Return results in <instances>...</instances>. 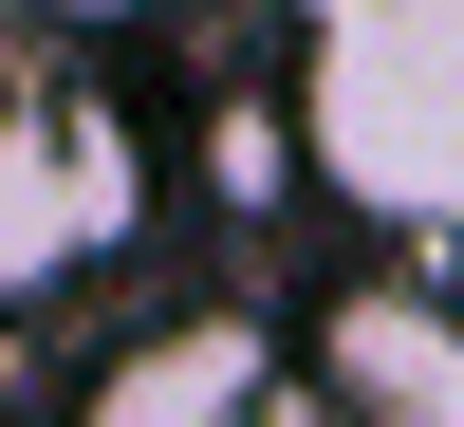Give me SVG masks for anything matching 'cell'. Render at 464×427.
<instances>
[{
	"mask_svg": "<svg viewBox=\"0 0 464 427\" xmlns=\"http://www.w3.org/2000/svg\"><path fill=\"white\" fill-rule=\"evenodd\" d=\"M130 205H149V168H130V131L93 93H0V316L93 279L130 242Z\"/></svg>",
	"mask_w": 464,
	"mask_h": 427,
	"instance_id": "6da1fadb",
	"label": "cell"
},
{
	"mask_svg": "<svg viewBox=\"0 0 464 427\" xmlns=\"http://www.w3.org/2000/svg\"><path fill=\"white\" fill-rule=\"evenodd\" d=\"M74 427H279V335L260 316H168L93 372Z\"/></svg>",
	"mask_w": 464,
	"mask_h": 427,
	"instance_id": "3957f363",
	"label": "cell"
},
{
	"mask_svg": "<svg viewBox=\"0 0 464 427\" xmlns=\"http://www.w3.org/2000/svg\"><path fill=\"white\" fill-rule=\"evenodd\" d=\"M279 427H297V409H279Z\"/></svg>",
	"mask_w": 464,
	"mask_h": 427,
	"instance_id": "277c9868",
	"label": "cell"
},
{
	"mask_svg": "<svg viewBox=\"0 0 464 427\" xmlns=\"http://www.w3.org/2000/svg\"><path fill=\"white\" fill-rule=\"evenodd\" d=\"M316 427H464V297L334 279L316 297Z\"/></svg>",
	"mask_w": 464,
	"mask_h": 427,
	"instance_id": "7a4b0ae2",
	"label": "cell"
}]
</instances>
